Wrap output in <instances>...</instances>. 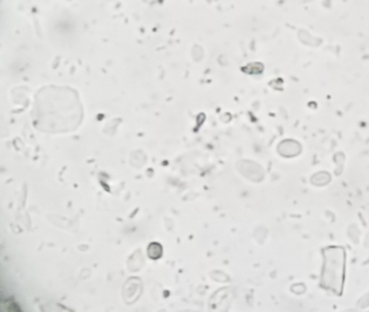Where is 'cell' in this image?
<instances>
[{
  "instance_id": "6da1fadb",
  "label": "cell",
  "mask_w": 369,
  "mask_h": 312,
  "mask_svg": "<svg viewBox=\"0 0 369 312\" xmlns=\"http://www.w3.org/2000/svg\"><path fill=\"white\" fill-rule=\"evenodd\" d=\"M35 121L47 131L58 132L75 127L81 116L80 104L75 94L48 92L41 94L36 104Z\"/></svg>"
},
{
  "instance_id": "7a4b0ae2",
  "label": "cell",
  "mask_w": 369,
  "mask_h": 312,
  "mask_svg": "<svg viewBox=\"0 0 369 312\" xmlns=\"http://www.w3.org/2000/svg\"><path fill=\"white\" fill-rule=\"evenodd\" d=\"M135 281L136 279L134 278V279H132V282H129L127 284V288H125L127 292L126 293L124 292V296H127L125 299L127 302L129 301L131 302L136 301L141 293V284L138 283V280L136 282Z\"/></svg>"
},
{
  "instance_id": "3957f363",
  "label": "cell",
  "mask_w": 369,
  "mask_h": 312,
  "mask_svg": "<svg viewBox=\"0 0 369 312\" xmlns=\"http://www.w3.org/2000/svg\"><path fill=\"white\" fill-rule=\"evenodd\" d=\"M147 252L151 259L158 260L160 258L162 255V247L159 243L152 242L149 246Z\"/></svg>"
}]
</instances>
